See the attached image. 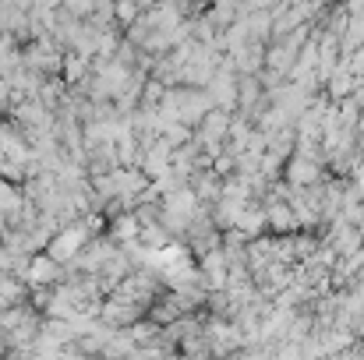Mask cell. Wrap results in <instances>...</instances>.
<instances>
[{
    "label": "cell",
    "mask_w": 364,
    "mask_h": 360,
    "mask_svg": "<svg viewBox=\"0 0 364 360\" xmlns=\"http://www.w3.org/2000/svg\"><path fill=\"white\" fill-rule=\"evenodd\" d=\"M82 240H85V234H82V230H68V234H60V237L53 240L50 254H53V258H71V254L82 247Z\"/></svg>",
    "instance_id": "6da1fadb"
},
{
    "label": "cell",
    "mask_w": 364,
    "mask_h": 360,
    "mask_svg": "<svg viewBox=\"0 0 364 360\" xmlns=\"http://www.w3.org/2000/svg\"><path fill=\"white\" fill-rule=\"evenodd\" d=\"M28 279H32V283H46V279H53V261H50V258H36L32 268H28Z\"/></svg>",
    "instance_id": "7a4b0ae2"
},
{
    "label": "cell",
    "mask_w": 364,
    "mask_h": 360,
    "mask_svg": "<svg viewBox=\"0 0 364 360\" xmlns=\"http://www.w3.org/2000/svg\"><path fill=\"white\" fill-rule=\"evenodd\" d=\"M4 205H7V209L14 205V195H11V187H0V209H4Z\"/></svg>",
    "instance_id": "3957f363"
}]
</instances>
